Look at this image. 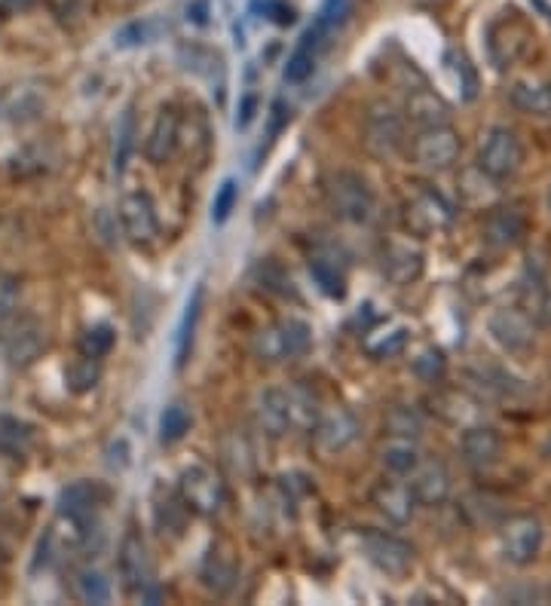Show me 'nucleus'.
I'll return each mask as SVG.
<instances>
[{
	"mask_svg": "<svg viewBox=\"0 0 551 606\" xmlns=\"http://www.w3.org/2000/svg\"><path fill=\"white\" fill-rule=\"evenodd\" d=\"M322 197H325L328 212L337 217V221H346V224H362L374 212L371 184L358 172H349V168H337V172L325 175Z\"/></svg>",
	"mask_w": 551,
	"mask_h": 606,
	"instance_id": "1",
	"label": "nucleus"
},
{
	"mask_svg": "<svg viewBox=\"0 0 551 606\" xmlns=\"http://www.w3.org/2000/svg\"><path fill=\"white\" fill-rule=\"evenodd\" d=\"M313 347V328L304 322V318H282L270 328H261L255 334V356L261 361H288V359H300L306 349Z\"/></svg>",
	"mask_w": 551,
	"mask_h": 606,
	"instance_id": "2",
	"label": "nucleus"
},
{
	"mask_svg": "<svg viewBox=\"0 0 551 606\" xmlns=\"http://www.w3.org/2000/svg\"><path fill=\"white\" fill-rule=\"evenodd\" d=\"M405 145V116L389 101H374L362 120V147L374 159L396 157Z\"/></svg>",
	"mask_w": 551,
	"mask_h": 606,
	"instance_id": "3",
	"label": "nucleus"
},
{
	"mask_svg": "<svg viewBox=\"0 0 551 606\" xmlns=\"http://www.w3.org/2000/svg\"><path fill=\"white\" fill-rule=\"evenodd\" d=\"M178 496L184 500L194 515L212 518L221 511L224 500H227V487H224L221 475L205 462H194V466L181 469L178 475Z\"/></svg>",
	"mask_w": 551,
	"mask_h": 606,
	"instance_id": "4",
	"label": "nucleus"
},
{
	"mask_svg": "<svg viewBox=\"0 0 551 606\" xmlns=\"http://www.w3.org/2000/svg\"><path fill=\"white\" fill-rule=\"evenodd\" d=\"M454 206L432 187H416L402 206V221L414 236H436L454 224Z\"/></svg>",
	"mask_w": 551,
	"mask_h": 606,
	"instance_id": "5",
	"label": "nucleus"
},
{
	"mask_svg": "<svg viewBox=\"0 0 551 606\" xmlns=\"http://www.w3.org/2000/svg\"><path fill=\"white\" fill-rule=\"evenodd\" d=\"M459 150H463L459 132L450 129L447 123L426 126L411 141V159L420 168H429V172H445V168H450L459 159Z\"/></svg>",
	"mask_w": 551,
	"mask_h": 606,
	"instance_id": "6",
	"label": "nucleus"
},
{
	"mask_svg": "<svg viewBox=\"0 0 551 606\" xmlns=\"http://www.w3.org/2000/svg\"><path fill=\"white\" fill-rule=\"evenodd\" d=\"M521 159H524L521 141H517V135L512 129H503V126H496V129H490L487 138L481 141L478 168H481L484 175H487L490 181L512 178L517 168H521Z\"/></svg>",
	"mask_w": 551,
	"mask_h": 606,
	"instance_id": "7",
	"label": "nucleus"
},
{
	"mask_svg": "<svg viewBox=\"0 0 551 606\" xmlns=\"http://www.w3.org/2000/svg\"><path fill=\"white\" fill-rule=\"evenodd\" d=\"M362 549H365V558L389 579H405L407 572L414 570V561H416L414 549L405 542V539H398L392 533L371 530V533L362 536Z\"/></svg>",
	"mask_w": 551,
	"mask_h": 606,
	"instance_id": "8",
	"label": "nucleus"
},
{
	"mask_svg": "<svg viewBox=\"0 0 551 606\" xmlns=\"http://www.w3.org/2000/svg\"><path fill=\"white\" fill-rule=\"evenodd\" d=\"M116 567H120L123 588H126L129 594L147 597L150 585H154V563H150L147 545L138 530H129V533L123 536L120 554H116Z\"/></svg>",
	"mask_w": 551,
	"mask_h": 606,
	"instance_id": "9",
	"label": "nucleus"
},
{
	"mask_svg": "<svg viewBox=\"0 0 551 606\" xmlns=\"http://www.w3.org/2000/svg\"><path fill=\"white\" fill-rule=\"evenodd\" d=\"M120 224L129 242L135 246H150L160 233V217H156V206L147 190H132L120 199Z\"/></svg>",
	"mask_w": 551,
	"mask_h": 606,
	"instance_id": "10",
	"label": "nucleus"
},
{
	"mask_svg": "<svg viewBox=\"0 0 551 606\" xmlns=\"http://www.w3.org/2000/svg\"><path fill=\"white\" fill-rule=\"evenodd\" d=\"M542 536H546V533H542L539 518H533V515L508 518L506 527H503V536H499V542H503V558L508 563H517V567H524V563H530L539 554Z\"/></svg>",
	"mask_w": 551,
	"mask_h": 606,
	"instance_id": "11",
	"label": "nucleus"
},
{
	"mask_svg": "<svg viewBox=\"0 0 551 606\" xmlns=\"http://www.w3.org/2000/svg\"><path fill=\"white\" fill-rule=\"evenodd\" d=\"M411 475V493L416 505H426V509H438V505L447 502L450 496V471L441 460H426V462H416V466L407 471Z\"/></svg>",
	"mask_w": 551,
	"mask_h": 606,
	"instance_id": "12",
	"label": "nucleus"
},
{
	"mask_svg": "<svg viewBox=\"0 0 551 606\" xmlns=\"http://www.w3.org/2000/svg\"><path fill=\"white\" fill-rule=\"evenodd\" d=\"M358 435V419L353 410L346 408H328L322 410L319 419L313 426V438H316V448L322 453H340L346 450L349 444L356 441Z\"/></svg>",
	"mask_w": 551,
	"mask_h": 606,
	"instance_id": "13",
	"label": "nucleus"
},
{
	"mask_svg": "<svg viewBox=\"0 0 551 606\" xmlns=\"http://www.w3.org/2000/svg\"><path fill=\"white\" fill-rule=\"evenodd\" d=\"M490 334L508 352H527L533 347V340H536L533 318L524 309H496L490 316Z\"/></svg>",
	"mask_w": 551,
	"mask_h": 606,
	"instance_id": "14",
	"label": "nucleus"
},
{
	"mask_svg": "<svg viewBox=\"0 0 551 606\" xmlns=\"http://www.w3.org/2000/svg\"><path fill=\"white\" fill-rule=\"evenodd\" d=\"M44 349H46V331L35 318H19V322L4 334V356L10 359V365H19V368L31 365Z\"/></svg>",
	"mask_w": 551,
	"mask_h": 606,
	"instance_id": "15",
	"label": "nucleus"
},
{
	"mask_svg": "<svg viewBox=\"0 0 551 606\" xmlns=\"http://www.w3.org/2000/svg\"><path fill=\"white\" fill-rule=\"evenodd\" d=\"M423 267H426L423 251L411 246V242H389V246L383 248L380 269L392 285H398V288L420 279Z\"/></svg>",
	"mask_w": 551,
	"mask_h": 606,
	"instance_id": "16",
	"label": "nucleus"
},
{
	"mask_svg": "<svg viewBox=\"0 0 551 606\" xmlns=\"http://www.w3.org/2000/svg\"><path fill=\"white\" fill-rule=\"evenodd\" d=\"M178 145H181V116L175 107H163L160 116H156L147 132L145 154L154 166H163L175 157Z\"/></svg>",
	"mask_w": 551,
	"mask_h": 606,
	"instance_id": "17",
	"label": "nucleus"
},
{
	"mask_svg": "<svg viewBox=\"0 0 551 606\" xmlns=\"http://www.w3.org/2000/svg\"><path fill=\"white\" fill-rule=\"evenodd\" d=\"M481 236L490 248H512L527 236V217L512 206L494 208V212L484 217Z\"/></svg>",
	"mask_w": 551,
	"mask_h": 606,
	"instance_id": "18",
	"label": "nucleus"
},
{
	"mask_svg": "<svg viewBox=\"0 0 551 606\" xmlns=\"http://www.w3.org/2000/svg\"><path fill=\"white\" fill-rule=\"evenodd\" d=\"M371 505L380 511L383 518L389 520V524H411L414 518V509H416V500L411 493V487L407 484H398V481H380L377 487L371 490Z\"/></svg>",
	"mask_w": 551,
	"mask_h": 606,
	"instance_id": "19",
	"label": "nucleus"
},
{
	"mask_svg": "<svg viewBox=\"0 0 551 606\" xmlns=\"http://www.w3.org/2000/svg\"><path fill=\"white\" fill-rule=\"evenodd\" d=\"M459 450L472 469H490L503 457V438L490 426H466L463 438H459Z\"/></svg>",
	"mask_w": 551,
	"mask_h": 606,
	"instance_id": "20",
	"label": "nucleus"
},
{
	"mask_svg": "<svg viewBox=\"0 0 551 606\" xmlns=\"http://www.w3.org/2000/svg\"><path fill=\"white\" fill-rule=\"evenodd\" d=\"M199 579H203V585L208 591L215 594H227L233 585H236L239 579V561L236 554H233L230 545H212L203 561V570H199Z\"/></svg>",
	"mask_w": 551,
	"mask_h": 606,
	"instance_id": "21",
	"label": "nucleus"
},
{
	"mask_svg": "<svg viewBox=\"0 0 551 606\" xmlns=\"http://www.w3.org/2000/svg\"><path fill=\"white\" fill-rule=\"evenodd\" d=\"M107 500V490L95 481H74L58 493V515L74 520H89L92 511Z\"/></svg>",
	"mask_w": 551,
	"mask_h": 606,
	"instance_id": "22",
	"label": "nucleus"
},
{
	"mask_svg": "<svg viewBox=\"0 0 551 606\" xmlns=\"http://www.w3.org/2000/svg\"><path fill=\"white\" fill-rule=\"evenodd\" d=\"M255 423L264 435L282 438L291 429L286 389H264L255 401Z\"/></svg>",
	"mask_w": 551,
	"mask_h": 606,
	"instance_id": "23",
	"label": "nucleus"
},
{
	"mask_svg": "<svg viewBox=\"0 0 551 606\" xmlns=\"http://www.w3.org/2000/svg\"><path fill=\"white\" fill-rule=\"evenodd\" d=\"M310 276L319 285L322 294H328L334 300L346 298V269L331 251H313L310 255Z\"/></svg>",
	"mask_w": 551,
	"mask_h": 606,
	"instance_id": "24",
	"label": "nucleus"
},
{
	"mask_svg": "<svg viewBox=\"0 0 551 606\" xmlns=\"http://www.w3.org/2000/svg\"><path fill=\"white\" fill-rule=\"evenodd\" d=\"M203 298H205L203 285H196L194 294L187 298V307H184L178 331H175V368H184V361H187L190 349H194L196 322H199V316H203Z\"/></svg>",
	"mask_w": 551,
	"mask_h": 606,
	"instance_id": "25",
	"label": "nucleus"
},
{
	"mask_svg": "<svg viewBox=\"0 0 551 606\" xmlns=\"http://www.w3.org/2000/svg\"><path fill=\"white\" fill-rule=\"evenodd\" d=\"M450 116V107L445 105V98L436 96L432 89H414L411 96H407V120H414L420 129L426 126H441L447 123Z\"/></svg>",
	"mask_w": 551,
	"mask_h": 606,
	"instance_id": "26",
	"label": "nucleus"
},
{
	"mask_svg": "<svg viewBox=\"0 0 551 606\" xmlns=\"http://www.w3.org/2000/svg\"><path fill=\"white\" fill-rule=\"evenodd\" d=\"M508 98L521 114L548 116L551 114V89L539 80H515L508 89Z\"/></svg>",
	"mask_w": 551,
	"mask_h": 606,
	"instance_id": "27",
	"label": "nucleus"
},
{
	"mask_svg": "<svg viewBox=\"0 0 551 606\" xmlns=\"http://www.w3.org/2000/svg\"><path fill=\"white\" fill-rule=\"evenodd\" d=\"M322 37H325V34L316 28V25H313V28H306V34L300 37V46L288 56V62H286V80L288 83H304L313 74V67H316V46H319Z\"/></svg>",
	"mask_w": 551,
	"mask_h": 606,
	"instance_id": "28",
	"label": "nucleus"
},
{
	"mask_svg": "<svg viewBox=\"0 0 551 606\" xmlns=\"http://www.w3.org/2000/svg\"><path fill=\"white\" fill-rule=\"evenodd\" d=\"M135 138H138L135 107H126V111L120 114V120H116V129H114V154H111V163H114V172H116V175L126 172L129 157H132V150H135Z\"/></svg>",
	"mask_w": 551,
	"mask_h": 606,
	"instance_id": "29",
	"label": "nucleus"
},
{
	"mask_svg": "<svg viewBox=\"0 0 551 606\" xmlns=\"http://www.w3.org/2000/svg\"><path fill=\"white\" fill-rule=\"evenodd\" d=\"M407 337H411V331L405 325L377 328V331L365 334V352L371 359H392L407 347Z\"/></svg>",
	"mask_w": 551,
	"mask_h": 606,
	"instance_id": "30",
	"label": "nucleus"
},
{
	"mask_svg": "<svg viewBox=\"0 0 551 606\" xmlns=\"http://www.w3.org/2000/svg\"><path fill=\"white\" fill-rule=\"evenodd\" d=\"M380 460H383V466H386L389 471H396V475H407V471L420 462V450H416L414 438L389 435V441L380 448Z\"/></svg>",
	"mask_w": 551,
	"mask_h": 606,
	"instance_id": "31",
	"label": "nucleus"
},
{
	"mask_svg": "<svg viewBox=\"0 0 551 606\" xmlns=\"http://www.w3.org/2000/svg\"><path fill=\"white\" fill-rule=\"evenodd\" d=\"M432 410H436L438 417H445L447 423H463V426H472V419L478 417V404L463 392L436 395V399H432Z\"/></svg>",
	"mask_w": 551,
	"mask_h": 606,
	"instance_id": "32",
	"label": "nucleus"
},
{
	"mask_svg": "<svg viewBox=\"0 0 551 606\" xmlns=\"http://www.w3.org/2000/svg\"><path fill=\"white\" fill-rule=\"evenodd\" d=\"M286 399H288V417H291V426H300V429H313L316 419H319V401H316V395L306 389V386H288L286 389Z\"/></svg>",
	"mask_w": 551,
	"mask_h": 606,
	"instance_id": "33",
	"label": "nucleus"
},
{
	"mask_svg": "<svg viewBox=\"0 0 551 606\" xmlns=\"http://www.w3.org/2000/svg\"><path fill=\"white\" fill-rule=\"evenodd\" d=\"M383 429H386V435H396V438H420L423 435V417L420 410L407 408V404H392V408L383 414Z\"/></svg>",
	"mask_w": 551,
	"mask_h": 606,
	"instance_id": "34",
	"label": "nucleus"
},
{
	"mask_svg": "<svg viewBox=\"0 0 551 606\" xmlns=\"http://www.w3.org/2000/svg\"><path fill=\"white\" fill-rule=\"evenodd\" d=\"M65 380H68V389L77 395H86L98 386L102 380V359H92V356H80L71 361L68 370H65Z\"/></svg>",
	"mask_w": 551,
	"mask_h": 606,
	"instance_id": "35",
	"label": "nucleus"
},
{
	"mask_svg": "<svg viewBox=\"0 0 551 606\" xmlns=\"http://www.w3.org/2000/svg\"><path fill=\"white\" fill-rule=\"evenodd\" d=\"M221 453H224V462H227V469L233 471V475H239V478L252 475L255 450H252V441H248L245 435H239V432L227 435V438H224Z\"/></svg>",
	"mask_w": 551,
	"mask_h": 606,
	"instance_id": "36",
	"label": "nucleus"
},
{
	"mask_svg": "<svg viewBox=\"0 0 551 606\" xmlns=\"http://www.w3.org/2000/svg\"><path fill=\"white\" fill-rule=\"evenodd\" d=\"M31 426L15 417H0V453L6 457H25L31 450Z\"/></svg>",
	"mask_w": 551,
	"mask_h": 606,
	"instance_id": "37",
	"label": "nucleus"
},
{
	"mask_svg": "<svg viewBox=\"0 0 551 606\" xmlns=\"http://www.w3.org/2000/svg\"><path fill=\"white\" fill-rule=\"evenodd\" d=\"M190 426H194V414H190L187 404H181V401L169 404L160 417V441L163 444L181 441V438L190 432Z\"/></svg>",
	"mask_w": 551,
	"mask_h": 606,
	"instance_id": "38",
	"label": "nucleus"
},
{
	"mask_svg": "<svg viewBox=\"0 0 551 606\" xmlns=\"http://www.w3.org/2000/svg\"><path fill=\"white\" fill-rule=\"evenodd\" d=\"M74 594H77L83 603H107L111 601V582H107L98 570L86 567L74 576Z\"/></svg>",
	"mask_w": 551,
	"mask_h": 606,
	"instance_id": "39",
	"label": "nucleus"
},
{
	"mask_svg": "<svg viewBox=\"0 0 551 606\" xmlns=\"http://www.w3.org/2000/svg\"><path fill=\"white\" fill-rule=\"evenodd\" d=\"M114 340H116V334L111 325H92L80 334V352L83 356H92V359H105L107 352L114 349Z\"/></svg>",
	"mask_w": 551,
	"mask_h": 606,
	"instance_id": "40",
	"label": "nucleus"
},
{
	"mask_svg": "<svg viewBox=\"0 0 551 606\" xmlns=\"http://www.w3.org/2000/svg\"><path fill=\"white\" fill-rule=\"evenodd\" d=\"M411 370L420 377L423 383H438L441 377H445V370H447V359L438 347H426L420 356L411 361Z\"/></svg>",
	"mask_w": 551,
	"mask_h": 606,
	"instance_id": "41",
	"label": "nucleus"
},
{
	"mask_svg": "<svg viewBox=\"0 0 551 606\" xmlns=\"http://www.w3.org/2000/svg\"><path fill=\"white\" fill-rule=\"evenodd\" d=\"M353 6H356V0H325L322 10H319V19H316V28L328 37L331 31H337L340 25L349 19Z\"/></svg>",
	"mask_w": 551,
	"mask_h": 606,
	"instance_id": "42",
	"label": "nucleus"
},
{
	"mask_svg": "<svg viewBox=\"0 0 551 606\" xmlns=\"http://www.w3.org/2000/svg\"><path fill=\"white\" fill-rule=\"evenodd\" d=\"M236 202H239V184L233 181V178H227L218 187V193H215V199H212V221L215 224L227 221V217L233 215V208H236Z\"/></svg>",
	"mask_w": 551,
	"mask_h": 606,
	"instance_id": "43",
	"label": "nucleus"
},
{
	"mask_svg": "<svg viewBox=\"0 0 551 606\" xmlns=\"http://www.w3.org/2000/svg\"><path fill=\"white\" fill-rule=\"evenodd\" d=\"M184 515H190V509L184 505V500H165V502H156V520H160L163 530H172V533H181L184 527Z\"/></svg>",
	"mask_w": 551,
	"mask_h": 606,
	"instance_id": "44",
	"label": "nucleus"
},
{
	"mask_svg": "<svg viewBox=\"0 0 551 606\" xmlns=\"http://www.w3.org/2000/svg\"><path fill=\"white\" fill-rule=\"evenodd\" d=\"M261 282H264L266 291H276V294H282V298L295 294V288H291V279L276 264H264L261 267Z\"/></svg>",
	"mask_w": 551,
	"mask_h": 606,
	"instance_id": "45",
	"label": "nucleus"
},
{
	"mask_svg": "<svg viewBox=\"0 0 551 606\" xmlns=\"http://www.w3.org/2000/svg\"><path fill=\"white\" fill-rule=\"evenodd\" d=\"M15 303H19V282L10 273H0V318L13 316Z\"/></svg>",
	"mask_w": 551,
	"mask_h": 606,
	"instance_id": "46",
	"label": "nucleus"
},
{
	"mask_svg": "<svg viewBox=\"0 0 551 606\" xmlns=\"http://www.w3.org/2000/svg\"><path fill=\"white\" fill-rule=\"evenodd\" d=\"M255 10H264L266 19H273L276 25H291L295 22V10L282 0H255Z\"/></svg>",
	"mask_w": 551,
	"mask_h": 606,
	"instance_id": "47",
	"label": "nucleus"
},
{
	"mask_svg": "<svg viewBox=\"0 0 551 606\" xmlns=\"http://www.w3.org/2000/svg\"><path fill=\"white\" fill-rule=\"evenodd\" d=\"M252 116H255V98L248 96L245 101H242V120H236V126H248Z\"/></svg>",
	"mask_w": 551,
	"mask_h": 606,
	"instance_id": "48",
	"label": "nucleus"
},
{
	"mask_svg": "<svg viewBox=\"0 0 551 606\" xmlns=\"http://www.w3.org/2000/svg\"><path fill=\"white\" fill-rule=\"evenodd\" d=\"M187 13H196V15H194V22L205 25V13H208V4H205V0H196L194 6H187Z\"/></svg>",
	"mask_w": 551,
	"mask_h": 606,
	"instance_id": "49",
	"label": "nucleus"
},
{
	"mask_svg": "<svg viewBox=\"0 0 551 606\" xmlns=\"http://www.w3.org/2000/svg\"><path fill=\"white\" fill-rule=\"evenodd\" d=\"M35 0H0V6H4L6 13H15V10H25V6H31Z\"/></svg>",
	"mask_w": 551,
	"mask_h": 606,
	"instance_id": "50",
	"label": "nucleus"
},
{
	"mask_svg": "<svg viewBox=\"0 0 551 606\" xmlns=\"http://www.w3.org/2000/svg\"><path fill=\"white\" fill-rule=\"evenodd\" d=\"M548 208H551V193H548Z\"/></svg>",
	"mask_w": 551,
	"mask_h": 606,
	"instance_id": "51",
	"label": "nucleus"
}]
</instances>
